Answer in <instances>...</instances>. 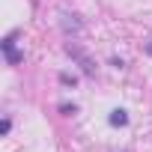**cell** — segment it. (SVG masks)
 <instances>
[{"instance_id": "cell-1", "label": "cell", "mask_w": 152, "mask_h": 152, "mask_svg": "<svg viewBox=\"0 0 152 152\" xmlns=\"http://www.w3.org/2000/svg\"><path fill=\"white\" fill-rule=\"evenodd\" d=\"M66 51H69V57H75V60H78V66L84 69V75H90V78L96 75V63L87 57V51H81V48L75 45V42H69V45H66Z\"/></svg>"}, {"instance_id": "cell-2", "label": "cell", "mask_w": 152, "mask_h": 152, "mask_svg": "<svg viewBox=\"0 0 152 152\" xmlns=\"http://www.w3.org/2000/svg\"><path fill=\"white\" fill-rule=\"evenodd\" d=\"M3 54H6L9 66H18V63L24 60V54H18V51H15V33H9V36L3 39Z\"/></svg>"}, {"instance_id": "cell-3", "label": "cell", "mask_w": 152, "mask_h": 152, "mask_svg": "<svg viewBox=\"0 0 152 152\" xmlns=\"http://www.w3.org/2000/svg\"><path fill=\"white\" fill-rule=\"evenodd\" d=\"M107 122H110V125H128V113H125L122 107H116V110H110Z\"/></svg>"}, {"instance_id": "cell-4", "label": "cell", "mask_w": 152, "mask_h": 152, "mask_svg": "<svg viewBox=\"0 0 152 152\" xmlns=\"http://www.w3.org/2000/svg\"><path fill=\"white\" fill-rule=\"evenodd\" d=\"M9 128H12V119L6 116V119H3V125H0V131H3V134H9Z\"/></svg>"}]
</instances>
